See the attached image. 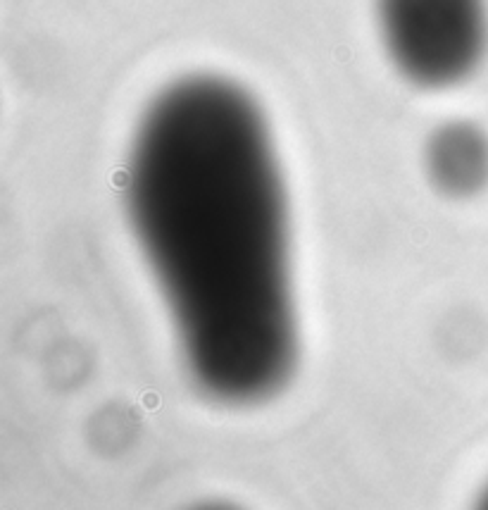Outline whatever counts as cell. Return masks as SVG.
Segmentation results:
<instances>
[{
    "label": "cell",
    "mask_w": 488,
    "mask_h": 510,
    "mask_svg": "<svg viewBox=\"0 0 488 510\" xmlns=\"http://www.w3.org/2000/svg\"><path fill=\"white\" fill-rule=\"evenodd\" d=\"M126 203L198 386L224 403L267 398L295 360V317L260 105L212 74L162 88L134 136Z\"/></svg>",
    "instance_id": "cell-1"
},
{
    "label": "cell",
    "mask_w": 488,
    "mask_h": 510,
    "mask_svg": "<svg viewBox=\"0 0 488 510\" xmlns=\"http://www.w3.org/2000/svg\"><path fill=\"white\" fill-rule=\"evenodd\" d=\"M390 62L422 88H448L474 72L488 48L486 0H377Z\"/></svg>",
    "instance_id": "cell-2"
},
{
    "label": "cell",
    "mask_w": 488,
    "mask_h": 510,
    "mask_svg": "<svg viewBox=\"0 0 488 510\" xmlns=\"http://www.w3.org/2000/svg\"><path fill=\"white\" fill-rule=\"evenodd\" d=\"M431 179L448 193H474L488 179V138L469 122H448L429 138Z\"/></svg>",
    "instance_id": "cell-3"
},
{
    "label": "cell",
    "mask_w": 488,
    "mask_h": 510,
    "mask_svg": "<svg viewBox=\"0 0 488 510\" xmlns=\"http://www.w3.org/2000/svg\"><path fill=\"white\" fill-rule=\"evenodd\" d=\"M486 505H488V491H486Z\"/></svg>",
    "instance_id": "cell-4"
}]
</instances>
